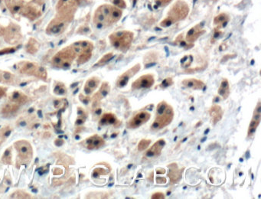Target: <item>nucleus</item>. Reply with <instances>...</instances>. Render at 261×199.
Masks as SVG:
<instances>
[{"label":"nucleus","instance_id":"nucleus-1","mask_svg":"<svg viewBox=\"0 0 261 199\" xmlns=\"http://www.w3.org/2000/svg\"><path fill=\"white\" fill-rule=\"evenodd\" d=\"M122 16V8L111 4H103L95 10L93 21L97 28L104 29L118 22Z\"/></svg>","mask_w":261,"mask_h":199},{"label":"nucleus","instance_id":"nucleus-2","mask_svg":"<svg viewBox=\"0 0 261 199\" xmlns=\"http://www.w3.org/2000/svg\"><path fill=\"white\" fill-rule=\"evenodd\" d=\"M190 8L189 4L184 0H177L171 8H169L166 18L160 22V26L163 28L171 26L178 21L185 19L189 15Z\"/></svg>","mask_w":261,"mask_h":199},{"label":"nucleus","instance_id":"nucleus-3","mask_svg":"<svg viewBox=\"0 0 261 199\" xmlns=\"http://www.w3.org/2000/svg\"><path fill=\"white\" fill-rule=\"evenodd\" d=\"M174 114L173 107L166 101H161L156 108V117L152 124L151 130L157 131L169 126L173 122Z\"/></svg>","mask_w":261,"mask_h":199},{"label":"nucleus","instance_id":"nucleus-4","mask_svg":"<svg viewBox=\"0 0 261 199\" xmlns=\"http://www.w3.org/2000/svg\"><path fill=\"white\" fill-rule=\"evenodd\" d=\"M133 38L134 34L132 31L123 30L110 34L109 40L113 48L122 52H127L131 47Z\"/></svg>","mask_w":261,"mask_h":199},{"label":"nucleus","instance_id":"nucleus-5","mask_svg":"<svg viewBox=\"0 0 261 199\" xmlns=\"http://www.w3.org/2000/svg\"><path fill=\"white\" fill-rule=\"evenodd\" d=\"M17 70L21 74L34 76L42 81H46L48 79L47 70L37 63L28 61H20L17 64Z\"/></svg>","mask_w":261,"mask_h":199},{"label":"nucleus","instance_id":"nucleus-6","mask_svg":"<svg viewBox=\"0 0 261 199\" xmlns=\"http://www.w3.org/2000/svg\"><path fill=\"white\" fill-rule=\"evenodd\" d=\"M77 58V54L73 48L70 46L66 47L60 50L51 59V64L55 68H69L74 59Z\"/></svg>","mask_w":261,"mask_h":199},{"label":"nucleus","instance_id":"nucleus-7","mask_svg":"<svg viewBox=\"0 0 261 199\" xmlns=\"http://www.w3.org/2000/svg\"><path fill=\"white\" fill-rule=\"evenodd\" d=\"M79 0H60L56 6L57 15L65 19L72 21L74 14L78 8Z\"/></svg>","mask_w":261,"mask_h":199},{"label":"nucleus","instance_id":"nucleus-8","mask_svg":"<svg viewBox=\"0 0 261 199\" xmlns=\"http://www.w3.org/2000/svg\"><path fill=\"white\" fill-rule=\"evenodd\" d=\"M14 147L18 153L17 161L19 160V164H28L33 157L32 147L29 142L25 140H18L14 143Z\"/></svg>","mask_w":261,"mask_h":199},{"label":"nucleus","instance_id":"nucleus-9","mask_svg":"<svg viewBox=\"0 0 261 199\" xmlns=\"http://www.w3.org/2000/svg\"><path fill=\"white\" fill-rule=\"evenodd\" d=\"M0 36H2L10 45H15L21 39L20 27L14 23H10L7 26L0 25Z\"/></svg>","mask_w":261,"mask_h":199},{"label":"nucleus","instance_id":"nucleus-10","mask_svg":"<svg viewBox=\"0 0 261 199\" xmlns=\"http://www.w3.org/2000/svg\"><path fill=\"white\" fill-rule=\"evenodd\" d=\"M70 23L71 21L69 20L56 15L55 18H53L47 26L46 33L51 35H59L67 28Z\"/></svg>","mask_w":261,"mask_h":199},{"label":"nucleus","instance_id":"nucleus-11","mask_svg":"<svg viewBox=\"0 0 261 199\" xmlns=\"http://www.w3.org/2000/svg\"><path fill=\"white\" fill-rule=\"evenodd\" d=\"M71 46L77 54V58L84 54H92L94 50V44L89 41H76Z\"/></svg>","mask_w":261,"mask_h":199},{"label":"nucleus","instance_id":"nucleus-12","mask_svg":"<svg viewBox=\"0 0 261 199\" xmlns=\"http://www.w3.org/2000/svg\"><path fill=\"white\" fill-rule=\"evenodd\" d=\"M155 83L154 76L151 74H143L132 84V89H147L153 87Z\"/></svg>","mask_w":261,"mask_h":199},{"label":"nucleus","instance_id":"nucleus-13","mask_svg":"<svg viewBox=\"0 0 261 199\" xmlns=\"http://www.w3.org/2000/svg\"><path fill=\"white\" fill-rule=\"evenodd\" d=\"M261 120V101L258 103L257 107H255L254 111L253 117L252 121L250 123L249 127H248V138L251 139L254 137L256 133L257 129L260 125Z\"/></svg>","mask_w":261,"mask_h":199},{"label":"nucleus","instance_id":"nucleus-14","mask_svg":"<svg viewBox=\"0 0 261 199\" xmlns=\"http://www.w3.org/2000/svg\"><path fill=\"white\" fill-rule=\"evenodd\" d=\"M151 117V114L147 111H141L132 117L127 124L129 129H137L141 127L143 124L148 122Z\"/></svg>","mask_w":261,"mask_h":199},{"label":"nucleus","instance_id":"nucleus-15","mask_svg":"<svg viewBox=\"0 0 261 199\" xmlns=\"http://www.w3.org/2000/svg\"><path fill=\"white\" fill-rule=\"evenodd\" d=\"M140 69H141V64H135L132 68H130V69L127 70L126 72L123 73L121 76L118 77L117 83H116L117 87H120V88L125 87V86L128 84L130 78L133 77L137 73H138L139 71H140Z\"/></svg>","mask_w":261,"mask_h":199},{"label":"nucleus","instance_id":"nucleus-16","mask_svg":"<svg viewBox=\"0 0 261 199\" xmlns=\"http://www.w3.org/2000/svg\"><path fill=\"white\" fill-rule=\"evenodd\" d=\"M205 33H206V30L204 29L203 25L202 23L198 24V25H195L194 27H192L188 31L186 38V41L189 44L196 42L199 39V38H200Z\"/></svg>","mask_w":261,"mask_h":199},{"label":"nucleus","instance_id":"nucleus-17","mask_svg":"<svg viewBox=\"0 0 261 199\" xmlns=\"http://www.w3.org/2000/svg\"><path fill=\"white\" fill-rule=\"evenodd\" d=\"M104 145H105V140L97 134H94L85 140L86 148L90 150H98Z\"/></svg>","mask_w":261,"mask_h":199},{"label":"nucleus","instance_id":"nucleus-18","mask_svg":"<svg viewBox=\"0 0 261 199\" xmlns=\"http://www.w3.org/2000/svg\"><path fill=\"white\" fill-rule=\"evenodd\" d=\"M110 84L107 82V81H104V82L102 83L100 89H99V91H97V92L94 94V97H93V106L96 107V108H97V106L100 104L102 99L107 97L109 93H110Z\"/></svg>","mask_w":261,"mask_h":199},{"label":"nucleus","instance_id":"nucleus-19","mask_svg":"<svg viewBox=\"0 0 261 199\" xmlns=\"http://www.w3.org/2000/svg\"><path fill=\"white\" fill-rule=\"evenodd\" d=\"M165 146H166V141L164 139H160L146 152V157L148 158L160 157Z\"/></svg>","mask_w":261,"mask_h":199},{"label":"nucleus","instance_id":"nucleus-20","mask_svg":"<svg viewBox=\"0 0 261 199\" xmlns=\"http://www.w3.org/2000/svg\"><path fill=\"white\" fill-rule=\"evenodd\" d=\"M211 118H212V123L214 125L217 124L219 121H221L224 115V111L221 106L215 104L211 107L209 110Z\"/></svg>","mask_w":261,"mask_h":199},{"label":"nucleus","instance_id":"nucleus-21","mask_svg":"<svg viewBox=\"0 0 261 199\" xmlns=\"http://www.w3.org/2000/svg\"><path fill=\"white\" fill-rule=\"evenodd\" d=\"M16 77L9 71L0 70V83L5 85H13L16 84Z\"/></svg>","mask_w":261,"mask_h":199},{"label":"nucleus","instance_id":"nucleus-22","mask_svg":"<svg viewBox=\"0 0 261 199\" xmlns=\"http://www.w3.org/2000/svg\"><path fill=\"white\" fill-rule=\"evenodd\" d=\"M100 80L99 77H92L89 78L87 81H86L85 85H84V91L87 95H90L92 94L97 87H98L99 84H100Z\"/></svg>","mask_w":261,"mask_h":199},{"label":"nucleus","instance_id":"nucleus-23","mask_svg":"<svg viewBox=\"0 0 261 199\" xmlns=\"http://www.w3.org/2000/svg\"><path fill=\"white\" fill-rule=\"evenodd\" d=\"M99 124L100 126H118L120 124V121L117 120L115 114H112V113H106L102 116Z\"/></svg>","mask_w":261,"mask_h":199},{"label":"nucleus","instance_id":"nucleus-24","mask_svg":"<svg viewBox=\"0 0 261 199\" xmlns=\"http://www.w3.org/2000/svg\"><path fill=\"white\" fill-rule=\"evenodd\" d=\"M183 84L188 88L195 90V91H200L203 89L206 84L201 80L196 78H190V79H185L183 81Z\"/></svg>","mask_w":261,"mask_h":199},{"label":"nucleus","instance_id":"nucleus-25","mask_svg":"<svg viewBox=\"0 0 261 199\" xmlns=\"http://www.w3.org/2000/svg\"><path fill=\"white\" fill-rule=\"evenodd\" d=\"M9 100L11 102L14 104H25V103L29 101L28 96L25 95L24 93L19 91H15L10 94Z\"/></svg>","mask_w":261,"mask_h":199},{"label":"nucleus","instance_id":"nucleus-26","mask_svg":"<svg viewBox=\"0 0 261 199\" xmlns=\"http://www.w3.org/2000/svg\"><path fill=\"white\" fill-rule=\"evenodd\" d=\"M169 176L171 183L175 184V183H179L182 178V171L178 169L176 164L169 165Z\"/></svg>","mask_w":261,"mask_h":199},{"label":"nucleus","instance_id":"nucleus-27","mask_svg":"<svg viewBox=\"0 0 261 199\" xmlns=\"http://www.w3.org/2000/svg\"><path fill=\"white\" fill-rule=\"evenodd\" d=\"M229 19H230V17L226 13H222L215 17V19H214L215 29L219 30L220 28L226 27V25L229 23Z\"/></svg>","mask_w":261,"mask_h":199},{"label":"nucleus","instance_id":"nucleus-28","mask_svg":"<svg viewBox=\"0 0 261 199\" xmlns=\"http://www.w3.org/2000/svg\"><path fill=\"white\" fill-rule=\"evenodd\" d=\"M218 92H219V95H220L224 100H226V99L229 97L231 91L230 84H229V80L227 79V78H224V79L222 80Z\"/></svg>","mask_w":261,"mask_h":199},{"label":"nucleus","instance_id":"nucleus-29","mask_svg":"<svg viewBox=\"0 0 261 199\" xmlns=\"http://www.w3.org/2000/svg\"><path fill=\"white\" fill-rule=\"evenodd\" d=\"M19 106L18 104H14L12 102V104H8L5 105V107L2 109V114H3L5 117H12V116L15 115L18 111Z\"/></svg>","mask_w":261,"mask_h":199},{"label":"nucleus","instance_id":"nucleus-30","mask_svg":"<svg viewBox=\"0 0 261 199\" xmlns=\"http://www.w3.org/2000/svg\"><path fill=\"white\" fill-rule=\"evenodd\" d=\"M26 51L31 54H35L40 48L39 43L35 38H31L28 40L26 45Z\"/></svg>","mask_w":261,"mask_h":199},{"label":"nucleus","instance_id":"nucleus-31","mask_svg":"<svg viewBox=\"0 0 261 199\" xmlns=\"http://www.w3.org/2000/svg\"><path fill=\"white\" fill-rule=\"evenodd\" d=\"M87 114L85 110L81 107H78L77 110V118L76 120V125H82L87 120Z\"/></svg>","mask_w":261,"mask_h":199},{"label":"nucleus","instance_id":"nucleus-32","mask_svg":"<svg viewBox=\"0 0 261 199\" xmlns=\"http://www.w3.org/2000/svg\"><path fill=\"white\" fill-rule=\"evenodd\" d=\"M54 93L58 96H63L67 93L65 85L61 82H56L54 87Z\"/></svg>","mask_w":261,"mask_h":199},{"label":"nucleus","instance_id":"nucleus-33","mask_svg":"<svg viewBox=\"0 0 261 199\" xmlns=\"http://www.w3.org/2000/svg\"><path fill=\"white\" fill-rule=\"evenodd\" d=\"M2 161L4 164L12 165V147H9L5 150L2 157Z\"/></svg>","mask_w":261,"mask_h":199},{"label":"nucleus","instance_id":"nucleus-34","mask_svg":"<svg viewBox=\"0 0 261 199\" xmlns=\"http://www.w3.org/2000/svg\"><path fill=\"white\" fill-rule=\"evenodd\" d=\"M113 58V53H107V54H106L105 55H104V56L102 57V58H100L98 61H97V63H96V64H94V67H101V66H104V64L108 63L109 61H110V60H111Z\"/></svg>","mask_w":261,"mask_h":199},{"label":"nucleus","instance_id":"nucleus-35","mask_svg":"<svg viewBox=\"0 0 261 199\" xmlns=\"http://www.w3.org/2000/svg\"><path fill=\"white\" fill-rule=\"evenodd\" d=\"M12 133V129L9 127H3L0 130V140H4L9 137L10 134Z\"/></svg>","mask_w":261,"mask_h":199},{"label":"nucleus","instance_id":"nucleus-36","mask_svg":"<svg viewBox=\"0 0 261 199\" xmlns=\"http://www.w3.org/2000/svg\"><path fill=\"white\" fill-rule=\"evenodd\" d=\"M151 140H142L138 144L139 151L143 152L148 148L150 144H151Z\"/></svg>","mask_w":261,"mask_h":199},{"label":"nucleus","instance_id":"nucleus-37","mask_svg":"<svg viewBox=\"0 0 261 199\" xmlns=\"http://www.w3.org/2000/svg\"><path fill=\"white\" fill-rule=\"evenodd\" d=\"M192 61H193V58L192 55H187L181 60V65L183 66V68H189L192 64Z\"/></svg>","mask_w":261,"mask_h":199},{"label":"nucleus","instance_id":"nucleus-38","mask_svg":"<svg viewBox=\"0 0 261 199\" xmlns=\"http://www.w3.org/2000/svg\"><path fill=\"white\" fill-rule=\"evenodd\" d=\"M12 197L15 198V199H29L31 196L28 193H24V192L17 191L12 195Z\"/></svg>","mask_w":261,"mask_h":199},{"label":"nucleus","instance_id":"nucleus-39","mask_svg":"<svg viewBox=\"0 0 261 199\" xmlns=\"http://www.w3.org/2000/svg\"><path fill=\"white\" fill-rule=\"evenodd\" d=\"M173 84H174V82H173V78H171V77H167V78H166V79L162 81L160 86L161 88L164 89V88H166V87H169V86L173 85Z\"/></svg>","mask_w":261,"mask_h":199},{"label":"nucleus","instance_id":"nucleus-40","mask_svg":"<svg viewBox=\"0 0 261 199\" xmlns=\"http://www.w3.org/2000/svg\"><path fill=\"white\" fill-rule=\"evenodd\" d=\"M19 46L10 47V48H3V49L0 50V55H4V54H11V53L15 52Z\"/></svg>","mask_w":261,"mask_h":199},{"label":"nucleus","instance_id":"nucleus-41","mask_svg":"<svg viewBox=\"0 0 261 199\" xmlns=\"http://www.w3.org/2000/svg\"><path fill=\"white\" fill-rule=\"evenodd\" d=\"M173 1V0H154L155 3L160 7L166 6Z\"/></svg>","mask_w":261,"mask_h":199},{"label":"nucleus","instance_id":"nucleus-42","mask_svg":"<svg viewBox=\"0 0 261 199\" xmlns=\"http://www.w3.org/2000/svg\"><path fill=\"white\" fill-rule=\"evenodd\" d=\"M113 5H115L116 6L120 8L126 7V2L124 0H113Z\"/></svg>","mask_w":261,"mask_h":199},{"label":"nucleus","instance_id":"nucleus-43","mask_svg":"<svg viewBox=\"0 0 261 199\" xmlns=\"http://www.w3.org/2000/svg\"><path fill=\"white\" fill-rule=\"evenodd\" d=\"M151 198L153 199H165V195L164 193L159 192V193H154Z\"/></svg>","mask_w":261,"mask_h":199},{"label":"nucleus","instance_id":"nucleus-44","mask_svg":"<svg viewBox=\"0 0 261 199\" xmlns=\"http://www.w3.org/2000/svg\"><path fill=\"white\" fill-rule=\"evenodd\" d=\"M80 100L81 101H82L84 104H87L90 101V97H85V96L83 95V94H80Z\"/></svg>","mask_w":261,"mask_h":199},{"label":"nucleus","instance_id":"nucleus-45","mask_svg":"<svg viewBox=\"0 0 261 199\" xmlns=\"http://www.w3.org/2000/svg\"><path fill=\"white\" fill-rule=\"evenodd\" d=\"M7 88L6 87H0V98H2V97L5 95L6 93Z\"/></svg>","mask_w":261,"mask_h":199},{"label":"nucleus","instance_id":"nucleus-46","mask_svg":"<svg viewBox=\"0 0 261 199\" xmlns=\"http://www.w3.org/2000/svg\"><path fill=\"white\" fill-rule=\"evenodd\" d=\"M156 182H157L158 184H163V183H166V179L160 178V177H159V178L156 179Z\"/></svg>","mask_w":261,"mask_h":199},{"label":"nucleus","instance_id":"nucleus-47","mask_svg":"<svg viewBox=\"0 0 261 199\" xmlns=\"http://www.w3.org/2000/svg\"><path fill=\"white\" fill-rule=\"evenodd\" d=\"M31 1H35V2H39L41 4H44V0H31Z\"/></svg>","mask_w":261,"mask_h":199},{"label":"nucleus","instance_id":"nucleus-48","mask_svg":"<svg viewBox=\"0 0 261 199\" xmlns=\"http://www.w3.org/2000/svg\"><path fill=\"white\" fill-rule=\"evenodd\" d=\"M1 143H2V142H1V140H0V145H1Z\"/></svg>","mask_w":261,"mask_h":199},{"label":"nucleus","instance_id":"nucleus-49","mask_svg":"<svg viewBox=\"0 0 261 199\" xmlns=\"http://www.w3.org/2000/svg\"><path fill=\"white\" fill-rule=\"evenodd\" d=\"M0 45H1V41H0Z\"/></svg>","mask_w":261,"mask_h":199}]
</instances>
